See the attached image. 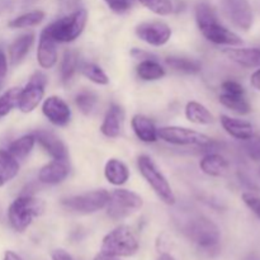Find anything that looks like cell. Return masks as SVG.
<instances>
[{
	"mask_svg": "<svg viewBox=\"0 0 260 260\" xmlns=\"http://www.w3.org/2000/svg\"><path fill=\"white\" fill-rule=\"evenodd\" d=\"M241 198H243V202L245 203L246 207L260 220V197L253 194V193H244Z\"/></svg>",
	"mask_w": 260,
	"mask_h": 260,
	"instance_id": "8d00e7d4",
	"label": "cell"
},
{
	"mask_svg": "<svg viewBox=\"0 0 260 260\" xmlns=\"http://www.w3.org/2000/svg\"><path fill=\"white\" fill-rule=\"evenodd\" d=\"M140 248L139 240L134 231L126 225H121L104 236L102 241V253L112 256H131Z\"/></svg>",
	"mask_w": 260,
	"mask_h": 260,
	"instance_id": "5b68a950",
	"label": "cell"
},
{
	"mask_svg": "<svg viewBox=\"0 0 260 260\" xmlns=\"http://www.w3.org/2000/svg\"><path fill=\"white\" fill-rule=\"evenodd\" d=\"M42 113L52 124L63 127L70 122L71 109L62 98L51 95L45 99L42 104Z\"/></svg>",
	"mask_w": 260,
	"mask_h": 260,
	"instance_id": "7c38bea8",
	"label": "cell"
},
{
	"mask_svg": "<svg viewBox=\"0 0 260 260\" xmlns=\"http://www.w3.org/2000/svg\"><path fill=\"white\" fill-rule=\"evenodd\" d=\"M4 79H5V76H3V75H0V89H2V86H3V84H4Z\"/></svg>",
	"mask_w": 260,
	"mask_h": 260,
	"instance_id": "c3c4849f",
	"label": "cell"
},
{
	"mask_svg": "<svg viewBox=\"0 0 260 260\" xmlns=\"http://www.w3.org/2000/svg\"><path fill=\"white\" fill-rule=\"evenodd\" d=\"M139 2L157 15H169L173 12V3L170 0H139Z\"/></svg>",
	"mask_w": 260,
	"mask_h": 260,
	"instance_id": "e575fe53",
	"label": "cell"
},
{
	"mask_svg": "<svg viewBox=\"0 0 260 260\" xmlns=\"http://www.w3.org/2000/svg\"><path fill=\"white\" fill-rule=\"evenodd\" d=\"M225 53L230 60L243 68H259L260 66V48H228Z\"/></svg>",
	"mask_w": 260,
	"mask_h": 260,
	"instance_id": "44dd1931",
	"label": "cell"
},
{
	"mask_svg": "<svg viewBox=\"0 0 260 260\" xmlns=\"http://www.w3.org/2000/svg\"><path fill=\"white\" fill-rule=\"evenodd\" d=\"M36 142L41 145L43 150L55 160H68L69 154L65 144L56 136L53 132L46 131V129H40L35 132Z\"/></svg>",
	"mask_w": 260,
	"mask_h": 260,
	"instance_id": "5bb4252c",
	"label": "cell"
},
{
	"mask_svg": "<svg viewBox=\"0 0 260 260\" xmlns=\"http://www.w3.org/2000/svg\"><path fill=\"white\" fill-rule=\"evenodd\" d=\"M144 205V201L137 193L127 189H117L109 194L107 203V215L114 221L123 220L129 215L139 211Z\"/></svg>",
	"mask_w": 260,
	"mask_h": 260,
	"instance_id": "ba28073f",
	"label": "cell"
},
{
	"mask_svg": "<svg viewBox=\"0 0 260 260\" xmlns=\"http://www.w3.org/2000/svg\"><path fill=\"white\" fill-rule=\"evenodd\" d=\"M200 168L210 177H223L229 172V161L222 155L211 152L201 160Z\"/></svg>",
	"mask_w": 260,
	"mask_h": 260,
	"instance_id": "7402d4cb",
	"label": "cell"
},
{
	"mask_svg": "<svg viewBox=\"0 0 260 260\" xmlns=\"http://www.w3.org/2000/svg\"><path fill=\"white\" fill-rule=\"evenodd\" d=\"M80 0H58V4H60L61 9L63 12L73 13L75 10L80 9Z\"/></svg>",
	"mask_w": 260,
	"mask_h": 260,
	"instance_id": "ab89813d",
	"label": "cell"
},
{
	"mask_svg": "<svg viewBox=\"0 0 260 260\" xmlns=\"http://www.w3.org/2000/svg\"><path fill=\"white\" fill-rule=\"evenodd\" d=\"M220 103L235 113L241 114V116H245L251 112V106L248 99L245 98V94L239 95V94L222 93L220 95Z\"/></svg>",
	"mask_w": 260,
	"mask_h": 260,
	"instance_id": "484cf974",
	"label": "cell"
},
{
	"mask_svg": "<svg viewBox=\"0 0 260 260\" xmlns=\"http://www.w3.org/2000/svg\"><path fill=\"white\" fill-rule=\"evenodd\" d=\"M36 144V137L33 134L24 135V136L19 137V139L14 140L12 144L9 145L7 151L14 157L15 160H23L30 154Z\"/></svg>",
	"mask_w": 260,
	"mask_h": 260,
	"instance_id": "d4e9b609",
	"label": "cell"
},
{
	"mask_svg": "<svg viewBox=\"0 0 260 260\" xmlns=\"http://www.w3.org/2000/svg\"><path fill=\"white\" fill-rule=\"evenodd\" d=\"M86 20H88V12L80 8L48 24L46 29L56 42L69 43L75 41L83 33Z\"/></svg>",
	"mask_w": 260,
	"mask_h": 260,
	"instance_id": "277c9868",
	"label": "cell"
},
{
	"mask_svg": "<svg viewBox=\"0 0 260 260\" xmlns=\"http://www.w3.org/2000/svg\"><path fill=\"white\" fill-rule=\"evenodd\" d=\"M46 84H47V78L45 74L40 73V71L33 74L27 85L20 89L17 104L18 109L23 113H30L32 111H35L45 95Z\"/></svg>",
	"mask_w": 260,
	"mask_h": 260,
	"instance_id": "30bf717a",
	"label": "cell"
},
{
	"mask_svg": "<svg viewBox=\"0 0 260 260\" xmlns=\"http://www.w3.org/2000/svg\"><path fill=\"white\" fill-rule=\"evenodd\" d=\"M220 119L223 129L234 139L245 141L254 136V127L250 122L233 118V117L225 116V114L221 116Z\"/></svg>",
	"mask_w": 260,
	"mask_h": 260,
	"instance_id": "d6986e66",
	"label": "cell"
},
{
	"mask_svg": "<svg viewBox=\"0 0 260 260\" xmlns=\"http://www.w3.org/2000/svg\"><path fill=\"white\" fill-rule=\"evenodd\" d=\"M229 17L240 29L249 30L253 27L254 13L248 0H222Z\"/></svg>",
	"mask_w": 260,
	"mask_h": 260,
	"instance_id": "4fadbf2b",
	"label": "cell"
},
{
	"mask_svg": "<svg viewBox=\"0 0 260 260\" xmlns=\"http://www.w3.org/2000/svg\"><path fill=\"white\" fill-rule=\"evenodd\" d=\"M137 167H139L141 175L145 178V180L149 183L150 187L154 189V192L156 193L157 197H159L165 205H175V196L174 193H173L169 182H168L167 178L164 177V174L160 172V169L156 167V164L152 161L151 157L147 156V155H141V156H139V159H137Z\"/></svg>",
	"mask_w": 260,
	"mask_h": 260,
	"instance_id": "8992f818",
	"label": "cell"
},
{
	"mask_svg": "<svg viewBox=\"0 0 260 260\" xmlns=\"http://www.w3.org/2000/svg\"><path fill=\"white\" fill-rule=\"evenodd\" d=\"M131 126L137 139L141 140L142 142L152 144V142H156L157 139H159L157 137V128L149 117L136 114V116L132 117Z\"/></svg>",
	"mask_w": 260,
	"mask_h": 260,
	"instance_id": "ac0fdd59",
	"label": "cell"
},
{
	"mask_svg": "<svg viewBox=\"0 0 260 260\" xmlns=\"http://www.w3.org/2000/svg\"><path fill=\"white\" fill-rule=\"evenodd\" d=\"M157 260H174V258H173V256L170 255V254L164 253V254H161V255H160L159 258H157Z\"/></svg>",
	"mask_w": 260,
	"mask_h": 260,
	"instance_id": "bcb514c9",
	"label": "cell"
},
{
	"mask_svg": "<svg viewBox=\"0 0 260 260\" xmlns=\"http://www.w3.org/2000/svg\"><path fill=\"white\" fill-rule=\"evenodd\" d=\"M196 20H197L201 33L210 42L215 45L231 46V47L243 45L240 36L223 27L218 22L215 9L207 3L202 2L196 5Z\"/></svg>",
	"mask_w": 260,
	"mask_h": 260,
	"instance_id": "6da1fadb",
	"label": "cell"
},
{
	"mask_svg": "<svg viewBox=\"0 0 260 260\" xmlns=\"http://www.w3.org/2000/svg\"><path fill=\"white\" fill-rule=\"evenodd\" d=\"M94 260H119V258H117V256H112V255H107V254L104 253H99L98 255L94 258Z\"/></svg>",
	"mask_w": 260,
	"mask_h": 260,
	"instance_id": "f6af8a7d",
	"label": "cell"
},
{
	"mask_svg": "<svg viewBox=\"0 0 260 260\" xmlns=\"http://www.w3.org/2000/svg\"><path fill=\"white\" fill-rule=\"evenodd\" d=\"M250 84L254 89L260 91V69L256 70L255 73H253V75L250 78Z\"/></svg>",
	"mask_w": 260,
	"mask_h": 260,
	"instance_id": "7bdbcfd3",
	"label": "cell"
},
{
	"mask_svg": "<svg viewBox=\"0 0 260 260\" xmlns=\"http://www.w3.org/2000/svg\"><path fill=\"white\" fill-rule=\"evenodd\" d=\"M3 260H23V259L20 258L17 253H14V251L7 250L4 254V259Z\"/></svg>",
	"mask_w": 260,
	"mask_h": 260,
	"instance_id": "ee69618b",
	"label": "cell"
},
{
	"mask_svg": "<svg viewBox=\"0 0 260 260\" xmlns=\"http://www.w3.org/2000/svg\"><path fill=\"white\" fill-rule=\"evenodd\" d=\"M245 151L248 156L254 161L260 162V136L250 137L249 140H245Z\"/></svg>",
	"mask_w": 260,
	"mask_h": 260,
	"instance_id": "d590c367",
	"label": "cell"
},
{
	"mask_svg": "<svg viewBox=\"0 0 260 260\" xmlns=\"http://www.w3.org/2000/svg\"><path fill=\"white\" fill-rule=\"evenodd\" d=\"M43 19H45V13L42 10H33V12H28L25 14L14 18V19H12L8 23V25H9V28H13V29L29 28L38 25Z\"/></svg>",
	"mask_w": 260,
	"mask_h": 260,
	"instance_id": "4dcf8cb0",
	"label": "cell"
},
{
	"mask_svg": "<svg viewBox=\"0 0 260 260\" xmlns=\"http://www.w3.org/2000/svg\"><path fill=\"white\" fill-rule=\"evenodd\" d=\"M45 210V203L32 196H20L10 203L8 208V221L13 230L23 233L27 230L36 217Z\"/></svg>",
	"mask_w": 260,
	"mask_h": 260,
	"instance_id": "7a4b0ae2",
	"label": "cell"
},
{
	"mask_svg": "<svg viewBox=\"0 0 260 260\" xmlns=\"http://www.w3.org/2000/svg\"><path fill=\"white\" fill-rule=\"evenodd\" d=\"M8 73V56L5 51L0 47V75L7 76Z\"/></svg>",
	"mask_w": 260,
	"mask_h": 260,
	"instance_id": "60d3db41",
	"label": "cell"
},
{
	"mask_svg": "<svg viewBox=\"0 0 260 260\" xmlns=\"http://www.w3.org/2000/svg\"><path fill=\"white\" fill-rule=\"evenodd\" d=\"M96 98L95 94L90 90H81L80 93L76 94L75 96V104L79 109H80L81 113L84 114H90L94 111L96 106Z\"/></svg>",
	"mask_w": 260,
	"mask_h": 260,
	"instance_id": "836d02e7",
	"label": "cell"
},
{
	"mask_svg": "<svg viewBox=\"0 0 260 260\" xmlns=\"http://www.w3.org/2000/svg\"><path fill=\"white\" fill-rule=\"evenodd\" d=\"M124 112L121 106L113 103L109 107L108 112L103 119V123L101 126V131L104 136L109 139H116L121 135L122 126H123Z\"/></svg>",
	"mask_w": 260,
	"mask_h": 260,
	"instance_id": "e0dca14e",
	"label": "cell"
},
{
	"mask_svg": "<svg viewBox=\"0 0 260 260\" xmlns=\"http://www.w3.org/2000/svg\"><path fill=\"white\" fill-rule=\"evenodd\" d=\"M112 12L117 14H123L131 7V0H103Z\"/></svg>",
	"mask_w": 260,
	"mask_h": 260,
	"instance_id": "74e56055",
	"label": "cell"
},
{
	"mask_svg": "<svg viewBox=\"0 0 260 260\" xmlns=\"http://www.w3.org/2000/svg\"><path fill=\"white\" fill-rule=\"evenodd\" d=\"M79 70L80 73L85 76L86 79H89L93 83L98 84V85H107L109 83V78L107 76V74L104 73L103 69L101 66L95 65L93 62H81L79 65Z\"/></svg>",
	"mask_w": 260,
	"mask_h": 260,
	"instance_id": "1f68e13d",
	"label": "cell"
},
{
	"mask_svg": "<svg viewBox=\"0 0 260 260\" xmlns=\"http://www.w3.org/2000/svg\"><path fill=\"white\" fill-rule=\"evenodd\" d=\"M76 69H78V53L73 50H66L63 52L60 66V75L63 84H68L71 80Z\"/></svg>",
	"mask_w": 260,
	"mask_h": 260,
	"instance_id": "f546056e",
	"label": "cell"
},
{
	"mask_svg": "<svg viewBox=\"0 0 260 260\" xmlns=\"http://www.w3.org/2000/svg\"><path fill=\"white\" fill-rule=\"evenodd\" d=\"M19 91V88H12L0 95V119L8 116L13 111V108L17 107Z\"/></svg>",
	"mask_w": 260,
	"mask_h": 260,
	"instance_id": "d6a6232c",
	"label": "cell"
},
{
	"mask_svg": "<svg viewBox=\"0 0 260 260\" xmlns=\"http://www.w3.org/2000/svg\"><path fill=\"white\" fill-rule=\"evenodd\" d=\"M35 42V35L33 33H25L15 38L8 47V58L12 65H18L22 62L23 58L27 56Z\"/></svg>",
	"mask_w": 260,
	"mask_h": 260,
	"instance_id": "ffe728a7",
	"label": "cell"
},
{
	"mask_svg": "<svg viewBox=\"0 0 260 260\" xmlns=\"http://www.w3.org/2000/svg\"><path fill=\"white\" fill-rule=\"evenodd\" d=\"M70 173V167L68 164V160H55L46 164L41 168L38 173V180L43 184L55 185L63 182L68 178Z\"/></svg>",
	"mask_w": 260,
	"mask_h": 260,
	"instance_id": "2e32d148",
	"label": "cell"
},
{
	"mask_svg": "<svg viewBox=\"0 0 260 260\" xmlns=\"http://www.w3.org/2000/svg\"><path fill=\"white\" fill-rule=\"evenodd\" d=\"M56 41L51 37L46 27L40 35V42L37 48V61L42 69H51L57 62V50Z\"/></svg>",
	"mask_w": 260,
	"mask_h": 260,
	"instance_id": "9a60e30c",
	"label": "cell"
},
{
	"mask_svg": "<svg viewBox=\"0 0 260 260\" xmlns=\"http://www.w3.org/2000/svg\"><path fill=\"white\" fill-rule=\"evenodd\" d=\"M106 179L113 185H123L129 178V170L124 162L118 159H109L104 168Z\"/></svg>",
	"mask_w": 260,
	"mask_h": 260,
	"instance_id": "603a6c76",
	"label": "cell"
},
{
	"mask_svg": "<svg viewBox=\"0 0 260 260\" xmlns=\"http://www.w3.org/2000/svg\"><path fill=\"white\" fill-rule=\"evenodd\" d=\"M222 90L223 93H229V94H245V89L243 88L241 84H239L238 81L234 80H228L225 83H222Z\"/></svg>",
	"mask_w": 260,
	"mask_h": 260,
	"instance_id": "f35d334b",
	"label": "cell"
},
{
	"mask_svg": "<svg viewBox=\"0 0 260 260\" xmlns=\"http://www.w3.org/2000/svg\"><path fill=\"white\" fill-rule=\"evenodd\" d=\"M19 173V162L7 150H0V188L14 179Z\"/></svg>",
	"mask_w": 260,
	"mask_h": 260,
	"instance_id": "cb8c5ba5",
	"label": "cell"
},
{
	"mask_svg": "<svg viewBox=\"0 0 260 260\" xmlns=\"http://www.w3.org/2000/svg\"><path fill=\"white\" fill-rule=\"evenodd\" d=\"M183 233L201 249L210 250L220 243V229L212 220L202 215L190 217L183 225Z\"/></svg>",
	"mask_w": 260,
	"mask_h": 260,
	"instance_id": "3957f363",
	"label": "cell"
},
{
	"mask_svg": "<svg viewBox=\"0 0 260 260\" xmlns=\"http://www.w3.org/2000/svg\"><path fill=\"white\" fill-rule=\"evenodd\" d=\"M137 75L140 79L145 81H154L159 80V79L164 78L165 70L159 62H156L152 58H146L142 60L141 62L137 65Z\"/></svg>",
	"mask_w": 260,
	"mask_h": 260,
	"instance_id": "4316f807",
	"label": "cell"
},
{
	"mask_svg": "<svg viewBox=\"0 0 260 260\" xmlns=\"http://www.w3.org/2000/svg\"><path fill=\"white\" fill-rule=\"evenodd\" d=\"M157 137L168 144L180 145V146H200V147H213L215 141L207 135H203L194 129L185 128V127L168 126L157 128Z\"/></svg>",
	"mask_w": 260,
	"mask_h": 260,
	"instance_id": "52a82bcc",
	"label": "cell"
},
{
	"mask_svg": "<svg viewBox=\"0 0 260 260\" xmlns=\"http://www.w3.org/2000/svg\"><path fill=\"white\" fill-rule=\"evenodd\" d=\"M245 260H260V255H259V254H255V253L249 254V255L245 258Z\"/></svg>",
	"mask_w": 260,
	"mask_h": 260,
	"instance_id": "7dc6e473",
	"label": "cell"
},
{
	"mask_svg": "<svg viewBox=\"0 0 260 260\" xmlns=\"http://www.w3.org/2000/svg\"><path fill=\"white\" fill-rule=\"evenodd\" d=\"M52 260H74V258L68 251L62 250V249H56L52 253Z\"/></svg>",
	"mask_w": 260,
	"mask_h": 260,
	"instance_id": "b9f144b4",
	"label": "cell"
},
{
	"mask_svg": "<svg viewBox=\"0 0 260 260\" xmlns=\"http://www.w3.org/2000/svg\"><path fill=\"white\" fill-rule=\"evenodd\" d=\"M108 200L109 193L106 189H98L84 193V194L63 198L61 201V205L71 212L90 215V213L98 212V211L106 208Z\"/></svg>",
	"mask_w": 260,
	"mask_h": 260,
	"instance_id": "9c48e42d",
	"label": "cell"
},
{
	"mask_svg": "<svg viewBox=\"0 0 260 260\" xmlns=\"http://www.w3.org/2000/svg\"><path fill=\"white\" fill-rule=\"evenodd\" d=\"M259 175H260V168H259Z\"/></svg>",
	"mask_w": 260,
	"mask_h": 260,
	"instance_id": "f907efd6",
	"label": "cell"
},
{
	"mask_svg": "<svg viewBox=\"0 0 260 260\" xmlns=\"http://www.w3.org/2000/svg\"><path fill=\"white\" fill-rule=\"evenodd\" d=\"M36 0H25V3H28V4H30V3H35Z\"/></svg>",
	"mask_w": 260,
	"mask_h": 260,
	"instance_id": "681fc988",
	"label": "cell"
},
{
	"mask_svg": "<svg viewBox=\"0 0 260 260\" xmlns=\"http://www.w3.org/2000/svg\"><path fill=\"white\" fill-rule=\"evenodd\" d=\"M168 66L175 71H182L185 74H197L202 70V63L194 58L178 57V56H170L165 60Z\"/></svg>",
	"mask_w": 260,
	"mask_h": 260,
	"instance_id": "f1b7e54d",
	"label": "cell"
},
{
	"mask_svg": "<svg viewBox=\"0 0 260 260\" xmlns=\"http://www.w3.org/2000/svg\"><path fill=\"white\" fill-rule=\"evenodd\" d=\"M185 117L188 121L196 124H211L213 122L211 112L198 102H189L185 106Z\"/></svg>",
	"mask_w": 260,
	"mask_h": 260,
	"instance_id": "83f0119b",
	"label": "cell"
},
{
	"mask_svg": "<svg viewBox=\"0 0 260 260\" xmlns=\"http://www.w3.org/2000/svg\"><path fill=\"white\" fill-rule=\"evenodd\" d=\"M136 35L140 40L146 42L147 45L160 47L170 40L172 29L167 23L160 22V20H152V22L140 23L136 27Z\"/></svg>",
	"mask_w": 260,
	"mask_h": 260,
	"instance_id": "8fae6325",
	"label": "cell"
}]
</instances>
